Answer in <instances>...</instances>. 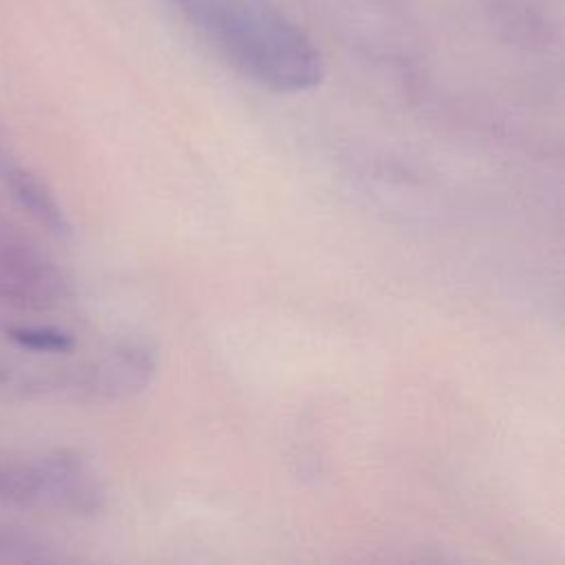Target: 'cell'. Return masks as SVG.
I'll list each match as a JSON object with an SVG mask.
<instances>
[{"instance_id": "obj_1", "label": "cell", "mask_w": 565, "mask_h": 565, "mask_svg": "<svg viewBox=\"0 0 565 565\" xmlns=\"http://www.w3.org/2000/svg\"><path fill=\"white\" fill-rule=\"evenodd\" d=\"M188 22L241 75L276 93H305L324 77L316 44L265 0H174Z\"/></svg>"}, {"instance_id": "obj_2", "label": "cell", "mask_w": 565, "mask_h": 565, "mask_svg": "<svg viewBox=\"0 0 565 565\" xmlns=\"http://www.w3.org/2000/svg\"><path fill=\"white\" fill-rule=\"evenodd\" d=\"M38 395L75 402H119L146 391L154 380V349L135 338L117 340L95 358L71 366L40 369Z\"/></svg>"}, {"instance_id": "obj_3", "label": "cell", "mask_w": 565, "mask_h": 565, "mask_svg": "<svg viewBox=\"0 0 565 565\" xmlns=\"http://www.w3.org/2000/svg\"><path fill=\"white\" fill-rule=\"evenodd\" d=\"M64 271L42 249L2 230L0 221V307L49 311L68 298Z\"/></svg>"}, {"instance_id": "obj_4", "label": "cell", "mask_w": 565, "mask_h": 565, "mask_svg": "<svg viewBox=\"0 0 565 565\" xmlns=\"http://www.w3.org/2000/svg\"><path fill=\"white\" fill-rule=\"evenodd\" d=\"M44 508L90 519L106 508V490L95 466L73 448H53L38 457Z\"/></svg>"}, {"instance_id": "obj_5", "label": "cell", "mask_w": 565, "mask_h": 565, "mask_svg": "<svg viewBox=\"0 0 565 565\" xmlns=\"http://www.w3.org/2000/svg\"><path fill=\"white\" fill-rule=\"evenodd\" d=\"M0 185L15 201V205L42 230L53 236L71 232L68 216L57 201L53 188L33 168L20 163L0 141Z\"/></svg>"}, {"instance_id": "obj_6", "label": "cell", "mask_w": 565, "mask_h": 565, "mask_svg": "<svg viewBox=\"0 0 565 565\" xmlns=\"http://www.w3.org/2000/svg\"><path fill=\"white\" fill-rule=\"evenodd\" d=\"M0 505L22 510L44 508V488L38 457H0Z\"/></svg>"}, {"instance_id": "obj_7", "label": "cell", "mask_w": 565, "mask_h": 565, "mask_svg": "<svg viewBox=\"0 0 565 565\" xmlns=\"http://www.w3.org/2000/svg\"><path fill=\"white\" fill-rule=\"evenodd\" d=\"M4 333L15 347L31 353L66 355L77 344L71 331L53 324H11Z\"/></svg>"}, {"instance_id": "obj_8", "label": "cell", "mask_w": 565, "mask_h": 565, "mask_svg": "<svg viewBox=\"0 0 565 565\" xmlns=\"http://www.w3.org/2000/svg\"><path fill=\"white\" fill-rule=\"evenodd\" d=\"M57 561L53 547L40 536L0 523V563H49Z\"/></svg>"}, {"instance_id": "obj_9", "label": "cell", "mask_w": 565, "mask_h": 565, "mask_svg": "<svg viewBox=\"0 0 565 565\" xmlns=\"http://www.w3.org/2000/svg\"><path fill=\"white\" fill-rule=\"evenodd\" d=\"M22 375H24V369H18L11 362L0 360V393H18L20 395Z\"/></svg>"}]
</instances>
